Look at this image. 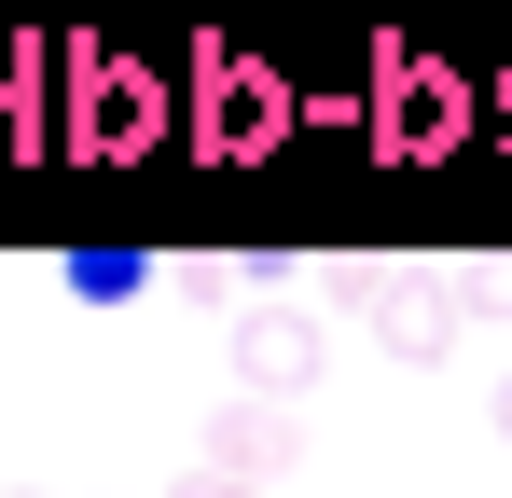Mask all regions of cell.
<instances>
[{
	"mask_svg": "<svg viewBox=\"0 0 512 498\" xmlns=\"http://www.w3.org/2000/svg\"><path fill=\"white\" fill-rule=\"evenodd\" d=\"M319 291L333 305H360L374 319V346L402 360V374H429V360H457V277H429V263H319Z\"/></svg>",
	"mask_w": 512,
	"mask_h": 498,
	"instance_id": "obj_1",
	"label": "cell"
},
{
	"mask_svg": "<svg viewBox=\"0 0 512 498\" xmlns=\"http://www.w3.org/2000/svg\"><path fill=\"white\" fill-rule=\"evenodd\" d=\"M222 360H236V402H305L319 388V360H333V332H319V305H236L222 319Z\"/></svg>",
	"mask_w": 512,
	"mask_h": 498,
	"instance_id": "obj_2",
	"label": "cell"
},
{
	"mask_svg": "<svg viewBox=\"0 0 512 498\" xmlns=\"http://www.w3.org/2000/svg\"><path fill=\"white\" fill-rule=\"evenodd\" d=\"M291 111H305V97H291L277 70H250V56H208V83H194V139H208L222 166H250Z\"/></svg>",
	"mask_w": 512,
	"mask_h": 498,
	"instance_id": "obj_3",
	"label": "cell"
},
{
	"mask_svg": "<svg viewBox=\"0 0 512 498\" xmlns=\"http://www.w3.org/2000/svg\"><path fill=\"white\" fill-rule=\"evenodd\" d=\"M153 139H167V83H153V70H125V56H97L84 97H70V153L125 166V153H153Z\"/></svg>",
	"mask_w": 512,
	"mask_h": 498,
	"instance_id": "obj_4",
	"label": "cell"
},
{
	"mask_svg": "<svg viewBox=\"0 0 512 498\" xmlns=\"http://www.w3.org/2000/svg\"><path fill=\"white\" fill-rule=\"evenodd\" d=\"M471 125H485V97H471V83H457V70H429V56H416V70H402V83H388V97H374V139H388V153H402V166H429V153H457Z\"/></svg>",
	"mask_w": 512,
	"mask_h": 498,
	"instance_id": "obj_5",
	"label": "cell"
},
{
	"mask_svg": "<svg viewBox=\"0 0 512 498\" xmlns=\"http://www.w3.org/2000/svg\"><path fill=\"white\" fill-rule=\"evenodd\" d=\"M291 457H305V415H291V402H236V415H208V457H194V471H222V485L263 498Z\"/></svg>",
	"mask_w": 512,
	"mask_h": 498,
	"instance_id": "obj_6",
	"label": "cell"
},
{
	"mask_svg": "<svg viewBox=\"0 0 512 498\" xmlns=\"http://www.w3.org/2000/svg\"><path fill=\"white\" fill-rule=\"evenodd\" d=\"M139 277H153L139 249H84V263H70V291H139Z\"/></svg>",
	"mask_w": 512,
	"mask_h": 498,
	"instance_id": "obj_7",
	"label": "cell"
},
{
	"mask_svg": "<svg viewBox=\"0 0 512 498\" xmlns=\"http://www.w3.org/2000/svg\"><path fill=\"white\" fill-rule=\"evenodd\" d=\"M457 305H512V263H457Z\"/></svg>",
	"mask_w": 512,
	"mask_h": 498,
	"instance_id": "obj_8",
	"label": "cell"
},
{
	"mask_svg": "<svg viewBox=\"0 0 512 498\" xmlns=\"http://www.w3.org/2000/svg\"><path fill=\"white\" fill-rule=\"evenodd\" d=\"M28 70H42V42H14V28H0V97H14Z\"/></svg>",
	"mask_w": 512,
	"mask_h": 498,
	"instance_id": "obj_9",
	"label": "cell"
},
{
	"mask_svg": "<svg viewBox=\"0 0 512 498\" xmlns=\"http://www.w3.org/2000/svg\"><path fill=\"white\" fill-rule=\"evenodd\" d=\"M167 498H250V485H222V471H180V485Z\"/></svg>",
	"mask_w": 512,
	"mask_h": 498,
	"instance_id": "obj_10",
	"label": "cell"
},
{
	"mask_svg": "<svg viewBox=\"0 0 512 498\" xmlns=\"http://www.w3.org/2000/svg\"><path fill=\"white\" fill-rule=\"evenodd\" d=\"M485 139H499V153H512V70H499V97H485Z\"/></svg>",
	"mask_w": 512,
	"mask_h": 498,
	"instance_id": "obj_11",
	"label": "cell"
},
{
	"mask_svg": "<svg viewBox=\"0 0 512 498\" xmlns=\"http://www.w3.org/2000/svg\"><path fill=\"white\" fill-rule=\"evenodd\" d=\"M485 429H499V443H512V374H499V402H485Z\"/></svg>",
	"mask_w": 512,
	"mask_h": 498,
	"instance_id": "obj_12",
	"label": "cell"
},
{
	"mask_svg": "<svg viewBox=\"0 0 512 498\" xmlns=\"http://www.w3.org/2000/svg\"><path fill=\"white\" fill-rule=\"evenodd\" d=\"M0 498H56V485H0Z\"/></svg>",
	"mask_w": 512,
	"mask_h": 498,
	"instance_id": "obj_13",
	"label": "cell"
}]
</instances>
